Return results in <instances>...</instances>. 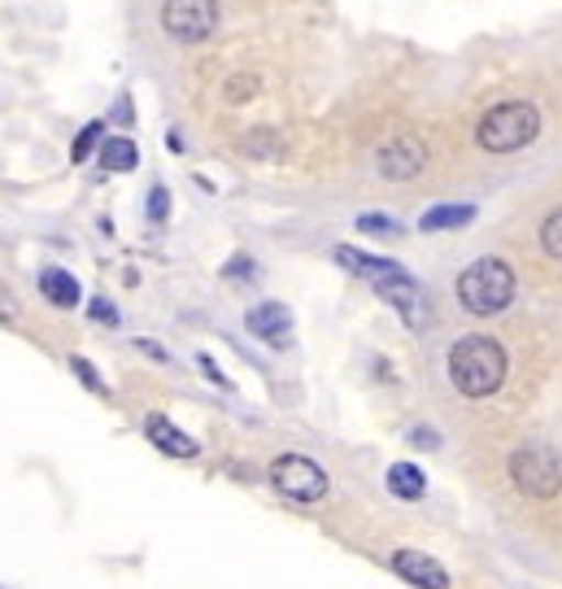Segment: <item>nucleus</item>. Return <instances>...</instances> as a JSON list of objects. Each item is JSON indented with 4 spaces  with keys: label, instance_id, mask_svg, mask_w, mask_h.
<instances>
[{
    "label": "nucleus",
    "instance_id": "nucleus-9",
    "mask_svg": "<svg viewBox=\"0 0 562 589\" xmlns=\"http://www.w3.org/2000/svg\"><path fill=\"white\" fill-rule=\"evenodd\" d=\"M393 572L419 589H450V572L423 550H397L393 555Z\"/></svg>",
    "mask_w": 562,
    "mask_h": 589
},
{
    "label": "nucleus",
    "instance_id": "nucleus-18",
    "mask_svg": "<svg viewBox=\"0 0 562 589\" xmlns=\"http://www.w3.org/2000/svg\"><path fill=\"white\" fill-rule=\"evenodd\" d=\"M106 140V122H88L84 131H79V140H75V149H70V157L75 162H88L92 157V149Z\"/></svg>",
    "mask_w": 562,
    "mask_h": 589
},
{
    "label": "nucleus",
    "instance_id": "nucleus-11",
    "mask_svg": "<svg viewBox=\"0 0 562 589\" xmlns=\"http://www.w3.org/2000/svg\"><path fill=\"white\" fill-rule=\"evenodd\" d=\"M144 437H148L162 455H170V459H197V455H201V446H197L184 428H175L166 415H148V419H144Z\"/></svg>",
    "mask_w": 562,
    "mask_h": 589
},
{
    "label": "nucleus",
    "instance_id": "nucleus-14",
    "mask_svg": "<svg viewBox=\"0 0 562 589\" xmlns=\"http://www.w3.org/2000/svg\"><path fill=\"white\" fill-rule=\"evenodd\" d=\"M384 484H388V493L401 498V502H419V498L428 493V476H423L419 463H393L388 476H384Z\"/></svg>",
    "mask_w": 562,
    "mask_h": 589
},
{
    "label": "nucleus",
    "instance_id": "nucleus-16",
    "mask_svg": "<svg viewBox=\"0 0 562 589\" xmlns=\"http://www.w3.org/2000/svg\"><path fill=\"white\" fill-rule=\"evenodd\" d=\"M475 219V206H437L419 219L423 232H445V228H466Z\"/></svg>",
    "mask_w": 562,
    "mask_h": 589
},
{
    "label": "nucleus",
    "instance_id": "nucleus-5",
    "mask_svg": "<svg viewBox=\"0 0 562 589\" xmlns=\"http://www.w3.org/2000/svg\"><path fill=\"white\" fill-rule=\"evenodd\" d=\"M162 31L179 44H206L219 31V0H162Z\"/></svg>",
    "mask_w": 562,
    "mask_h": 589
},
{
    "label": "nucleus",
    "instance_id": "nucleus-19",
    "mask_svg": "<svg viewBox=\"0 0 562 589\" xmlns=\"http://www.w3.org/2000/svg\"><path fill=\"white\" fill-rule=\"evenodd\" d=\"M257 92V75H231L227 79V101H249Z\"/></svg>",
    "mask_w": 562,
    "mask_h": 589
},
{
    "label": "nucleus",
    "instance_id": "nucleus-6",
    "mask_svg": "<svg viewBox=\"0 0 562 589\" xmlns=\"http://www.w3.org/2000/svg\"><path fill=\"white\" fill-rule=\"evenodd\" d=\"M271 484L293 502H323L328 489H332L328 471L319 468L315 459H306V455H279L271 463Z\"/></svg>",
    "mask_w": 562,
    "mask_h": 589
},
{
    "label": "nucleus",
    "instance_id": "nucleus-20",
    "mask_svg": "<svg viewBox=\"0 0 562 589\" xmlns=\"http://www.w3.org/2000/svg\"><path fill=\"white\" fill-rule=\"evenodd\" d=\"M70 367H75V375H79L92 393H106V384H101V375H97V367H92L88 358H79V353H75V358H70Z\"/></svg>",
    "mask_w": 562,
    "mask_h": 589
},
{
    "label": "nucleus",
    "instance_id": "nucleus-12",
    "mask_svg": "<svg viewBox=\"0 0 562 589\" xmlns=\"http://www.w3.org/2000/svg\"><path fill=\"white\" fill-rule=\"evenodd\" d=\"M40 293H44L57 310H75L79 297H84V293H79V280H75L70 271H62V266H48V271L40 275Z\"/></svg>",
    "mask_w": 562,
    "mask_h": 589
},
{
    "label": "nucleus",
    "instance_id": "nucleus-24",
    "mask_svg": "<svg viewBox=\"0 0 562 589\" xmlns=\"http://www.w3.org/2000/svg\"><path fill=\"white\" fill-rule=\"evenodd\" d=\"M201 371H206V375H210V380H214V384H219V389H231V380H227L223 371H219V367H214V362H210V353H201Z\"/></svg>",
    "mask_w": 562,
    "mask_h": 589
},
{
    "label": "nucleus",
    "instance_id": "nucleus-22",
    "mask_svg": "<svg viewBox=\"0 0 562 589\" xmlns=\"http://www.w3.org/2000/svg\"><path fill=\"white\" fill-rule=\"evenodd\" d=\"M88 315L97 319V324H118V310H113V302H106V297H92V306H88Z\"/></svg>",
    "mask_w": 562,
    "mask_h": 589
},
{
    "label": "nucleus",
    "instance_id": "nucleus-15",
    "mask_svg": "<svg viewBox=\"0 0 562 589\" xmlns=\"http://www.w3.org/2000/svg\"><path fill=\"white\" fill-rule=\"evenodd\" d=\"M101 166L106 171H135L140 166V144L135 140H126V135H106L101 140Z\"/></svg>",
    "mask_w": 562,
    "mask_h": 589
},
{
    "label": "nucleus",
    "instance_id": "nucleus-7",
    "mask_svg": "<svg viewBox=\"0 0 562 589\" xmlns=\"http://www.w3.org/2000/svg\"><path fill=\"white\" fill-rule=\"evenodd\" d=\"M375 293L410 324V328H428L432 324V310H428V297H423V288L406 275V266L401 271H393V275H384V280H375Z\"/></svg>",
    "mask_w": 562,
    "mask_h": 589
},
{
    "label": "nucleus",
    "instance_id": "nucleus-3",
    "mask_svg": "<svg viewBox=\"0 0 562 589\" xmlns=\"http://www.w3.org/2000/svg\"><path fill=\"white\" fill-rule=\"evenodd\" d=\"M537 135H541V110L532 101H502L475 127V144L484 153H519L537 144Z\"/></svg>",
    "mask_w": 562,
    "mask_h": 589
},
{
    "label": "nucleus",
    "instance_id": "nucleus-23",
    "mask_svg": "<svg viewBox=\"0 0 562 589\" xmlns=\"http://www.w3.org/2000/svg\"><path fill=\"white\" fill-rule=\"evenodd\" d=\"M148 215L153 219H166V188H153L148 193Z\"/></svg>",
    "mask_w": 562,
    "mask_h": 589
},
{
    "label": "nucleus",
    "instance_id": "nucleus-8",
    "mask_svg": "<svg viewBox=\"0 0 562 589\" xmlns=\"http://www.w3.org/2000/svg\"><path fill=\"white\" fill-rule=\"evenodd\" d=\"M375 166H379L384 179L406 184V179H415V175L428 166V144H423L419 135H393V140L379 149Z\"/></svg>",
    "mask_w": 562,
    "mask_h": 589
},
{
    "label": "nucleus",
    "instance_id": "nucleus-1",
    "mask_svg": "<svg viewBox=\"0 0 562 589\" xmlns=\"http://www.w3.org/2000/svg\"><path fill=\"white\" fill-rule=\"evenodd\" d=\"M506 350L493 341V337H484V332H471V337H462V341H453L450 350V380L453 389L462 393V397H471V402H480V397H493L502 384H506Z\"/></svg>",
    "mask_w": 562,
    "mask_h": 589
},
{
    "label": "nucleus",
    "instance_id": "nucleus-10",
    "mask_svg": "<svg viewBox=\"0 0 562 589\" xmlns=\"http://www.w3.org/2000/svg\"><path fill=\"white\" fill-rule=\"evenodd\" d=\"M244 324H249V332L262 337L266 346H288V341H293V315H288V306H279V302L253 306Z\"/></svg>",
    "mask_w": 562,
    "mask_h": 589
},
{
    "label": "nucleus",
    "instance_id": "nucleus-2",
    "mask_svg": "<svg viewBox=\"0 0 562 589\" xmlns=\"http://www.w3.org/2000/svg\"><path fill=\"white\" fill-rule=\"evenodd\" d=\"M515 266L502 258H475L462 275H458V302L471 315H502L515 302Z\"/></svg>",
    "mask_w": 562,
    "mask_h": 589
},
{
    "label": "nucleus",
    "instance_id": "nucleus-4",
    "mask_svg": "<svg viewBox=\"0 0 562 589\" xmlns=\"http://www.w3.org/2000/svg\"><path fill=\"white\" fill-rule=\"evenodd\" d=\"M506 468H510L515 489L528 493V498H554V493H562V459L559 450H550V446H519Z\"/></svg>",
    "mask_w": 562,
    "mask_h": 589
},
{
    "label": "nucleus",
    "instance_id": "nucleus-17",
    "mask_svg": "<svg viewBox=\"0 0 562 589\" xmlns=\"http://www.w3.org/2000/svg\"><path fill=\"white\" fill-rule=\"evenodd\" d=\"M541 249H546L550 258H559L562 262V206L559 210H550V215H546V223H541Z\"/></svg>",
    "mask_w": 562,
    "mask_h": 589
},
{
    "label": "nucleus",
    "instance_id": "nucleus-13",
    "mask_svg": "<svg viewBox=\"0 0 562 589\" xmlns=\"http://www.w3.org/2000/svg\"><path fill=\"white\" fill-rule=\"evenodd\" d=\"M337 262L344 271H353V275H362V280H384V275H393V271H401V262H388V258H371V253H362V249H349V244H340L337 249Z\"/></svg>",
    "mask_w": 562,
    "mask_h": 589
},
{
    "label": "nucleus",
    "instance_id": "nucleus-21",
    "mask_svg": "<svg viewBox=\"0 0 562 589\" xmlns=\"http://www.w3.org/2000/svg\"><path fill=\"white\" fill-rule=\"evenodd\" d=\"M357 228H362V232H379V236L397 232V223H393V219H384V215H362V219H357Z\"/></svg>",
    "mask_w": 562,
    "mask_h": 589
}]
</instances>
